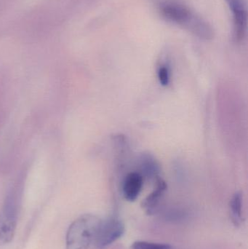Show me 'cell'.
Returning a JSON list of instances; mask_svg holds the SVG:
<instances>
[{
	"label": "cell",
	"mask_w": 248,
	"mask_h": 249,
	"mask_svg": "<svg viewBox=\"0 0 248 249\" xmlns=\"http://www.w3.org/2000/svg\"><path fill=\"white\" fill-rule=\"evenodd\" d=\"M157 7L159 13L167 21L183 28L199 38L212 39L214 32L211 26L183 3L177 0H160Z\"/></svg>",
	"instance_id": "cell-1"
},
{
	"label": "cell",
	"mask_w": 248,
	"mask_h": 249,
	"mask_svg": "<svg viewBox=\"0 0 248 249\" xmlns=\"http://www.w3.org/2000/svg\"><path fill=\"white\" fill-rule=\"evenodd\" d=\"M100 220L92 214H84L72 222L66 238V249H87L95 241Z\"/></svg>",
	"instance_id": "cell-2"
},
{
	"label": "cell",
	"mask_w": 248,
	"mask_h": 249,
	"mask_svg": "<svg viewBox=\"0 0 248 249\" xmlns=\"http://www.w3.org/2000/svg\"><path fill=\"white\" fill-rule=\"evenodd\" d=\"M17 222V206L13 197H8L0 213V245L13 240Z\"/></svg>",
	"instance_id": "cell-3"
},
{
	"label": "cell",
	"mask_w": 248,
	"mask_h": 249,
	"mask_svg": "<svg viewBox=\"0 0 248 249\" xmlns=\"http://www.w3.org/2000/svg\"><path fill=\"white\" fill-rule=\"evenodd\" d=\"M125 231V225L118 218L101 220L94 241L99 248H105L122 238Z\"/></svg>",
	"instance_id": "cell-4"
},
{
	"label": "cell",
	"mask_w": 248,
	"mask_h": 249,
	"mask_svg": "<svg viewBox=\"0 0 248 249\" xmlns=\"http://www.w3.org/2000/svg\"><path fill=\"white\" fill-rule=\"evenodd\" d=\"M232 13L233 34L237 42L244 39L247 32L248 9L246 0H225Z\"/></svg>",
	"instance_id": "cell-5"
},
{
	"label": "cell",
	"mask_w": 248,
	"mask_h": 249,
	"mask_svg": "<svg viewBox=\"0 0 248 249\" xmlns=\"http://www.w3.org/2000/svg\"><path fill=\"white\" fill-rule=\"evenodd\" d=\"M144 178L138 173H131L125 177L122 187L124 197L130 202H133L138 198L142 190Z\"/></svg>",
	"instance_id": "cell-6"
},
{
	"label": "cell",
	"mask_w": 248,
	"mask_h": 249,
	"mask_svg": "<svg viewBox=\"0 0 248 249\" xmlns=\"http://www.w3.org/2000/svg\"><path fill=\"white\" fill-rule=\"evenodd\" d=\"M167 188V185L165 181L162 178H157L155 188L142 202V208L147 214L152 215L154 213Z\"/></svg>",
	"instance_id": "cell-7"
},
{
	"label": "cell",
	"mask_w": 248,
	"mask_h": 249,
	"mask_svg": "<svg viewBox=\"0 0 248 249\" xmlns=\"http://www.w3.org/2000/svg\"><path fill=\"white\" fill-rule=\"evenodd\" d=\"M243 195L241 193H236L231 197L230 203V218L233 225L239 228L243 224Z\"/></svg>",
	"instance_id": "cell-8"
},
{
	"label": "cell",
	"mask_w": 248,
	"mask_h": 249,
	"mask_svg": "<svg viewBox=\"0 0 248 249\" xmlns=\"http://www.w3.org/2000/svg\"><path fill=\"white\" fill-rule=\"evenodd\" d=\"M131 249H172L168 244L148 241H135L131 246Z\"/></svg>",
	"instance_id": "cell-9"
},
{
	"label": "cell",
	"mask_w": 248,
	"mask_h": 249,
	"mask_svg": "<svg viewBox=\"0 0 248 249\" xmlns=\"http://www.w3.org/2000/svg\"><path fill=\"white\" fill-rule=\"evenodd\" d=\"M147 160H144L143 163V168H144V172L149 176L156 175L158 173V166H157L156 161L154 162V158L151 156L146 157Z\"/></svg>",
	"instance_id": "cell-10"
},
{
	"label": "cell",
	"mask_w": 248,
	"mask_h": 249,
	"mask_svg": "<svg viewBox=\"0 0 248 249\" xmlns=\"http://www.w3.org/2000/svg\"><path fill=\"white\" fill-rule=\"evenodd\" d=\"M170 71L165 65L160 66L158 70V80L163 86H167L170 83Z\"/></svg>",
	"instance_id": "cell-11"
}]
</instances>
